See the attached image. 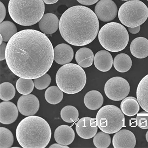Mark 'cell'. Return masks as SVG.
I'll use <instances>...</instances> for the list:
<instances>
[{"label":"cell","mask_w":148,"mask_h":148,"mask_svg":"<svg viewBox=\"0 0 148 148\" xmlns=\"http://www.w3.org/2000/svg\"><path fill=\"white\" fill-rule=\"evenodd\" d=\"M54 49L45 34L33 29L18 32L7 44L5 61L19 77L36 79L46 74L54 60Z\"/></svg>","instance_id":"cell-1"},{"label":"cell","mask_w":148,"mask_h":148,"mask_svg":"<svg viewBox=\"0 0 148 148\" xmlns=\"http://www.w3.org/2000/svg\"><path fill=\"white\" fill-rule=\"evenodd\" d=\"M99 23L91 9L75 5L67 9L59 20L60 33L68 43L84 46L92 42L99 32Z\"/></svg>","instance_id":"cell-2"},{"label":"cell","mask_w":148,"mask_h":148,"mask_svg":"<svg viewBox=\"0 0 148 148\" xmlns=\"http://www.w3.org/2000/svg\"><path fill=\"white\" fill-rule=\"evenodd\" d=\"M16 137L22 148H46L51 137V127L43 118L35 116H27L18 125Z\"/></svg>","instance_id":"cell-3"},{"label":"cell","mask_w":148,"mask_h":148,"mask_svg":"<svg viewBox=\"0 0 148 148\" xmlns=\"http://www.w3.org/2000/svg\"><path fill=\"white\" fill-rule=\"evenodd\" d=\"M9 13L14 21L20 25H33L44 16L43 0H10Z\"/></svg>","instance_id":"cell-4"},{"label":"cell","mask_w":148,"mask_h":148,"mask_svg":"<svg viewBox=\"0 0 148 148\" xmlns=\"http://www.w3.org/2000/svg\"><path fill=\"white\" fill-rule=\"evenodd\" d=\"M86 82L85 71L77 64H65L59 68L56 75L57 86L67 94L79 92L84 88Z\"/></svg>","instance_id":"cell-5"},{"label":"cell","mask_w":148,"mask_h":148,"mask_svg":"<svg viewBox=\"0 0 148 148\" xmlns=\"http://www.w3.org/2000/svg\"><path fill=\"white\" fill-rule=\"evenodd\" d=\"M100 44L106 50L119 52L126 47L129 35L126 29L121 24L110 22L103 26L98 32Z\"/></svg>","instance_id":"cell-6"},{"label":"cell","mask_w":148,"mask_h":148,"mask_svg":"<svg viewBox=\"0 0 148 148\" xmlns=\"http://www.w3.org/2000/svg\"><path fill=\"white\" fill-rule=\"evenodd\" d=\"M98 127L101 131L113 134L125 126V118L123 112L118 107L108 105L98 111L96 116Z\"/></svg>","instance_id":"cell-7"},{"label":"cell","mask_w":148,"mask_h":148,"mask_svg":"<svg viewBox=\"0 0 148 148\" xmlns=\"http://www.w3.org/2000/svg\"><path fill=\"white\" fill-rule=\"evenodd\" d=\"M118 16L121 23L126 27H137L148 18V7L139 0L128 1L120 7Z\"/></svg>","instance_id":"cell-8"},{"label":"cell","mask_w":148,"mask_h":148,"mask_svg":"<svg viewBox=\"0 0 148 148\" xmlns=\"http://www.w3.org/2000/svg\"><path fill=\"white\" fill-rule=\"evenodd\" d=\"M130 85L128 82L121 77H114L107 81L104 86L105 93L113 101L122 100L130 93Z\"/></svg>","instance_id":"cell-9"},{"label":"cell","mask_w":148,"mask_h":148,"mask_svg":"<svg viewBox=\"0 0 148 148\" xmlns=\"http://www.w3.org/2000/svg\"><path fill=\"white\" fill-rule=\"evenodd\" d=\"M98 18L103 22L114 20L118 14V8L112 0H100L94 9Z\"/></svg>","instance_id":"cell-10"},{"label":"cell","mask_w":148,"mask_h":148,"mask_svg":"<svg viewBox=\"0 0 148 148\" xmlns=\"http://www.w3.org/2000/svg\"><path fill=\"white\" fill-rule=\"evenodd\" d=\"M17 107L18 111L25 116H33L37 113L40 107L38 98L33 94L24 95L19 98Z\"/></svg>","instance_id":"cell-11"},{"label":"cell","mask_w":148,"mask_h":148,"mask_svg":"<svg viewBox=\"0 0 148 148\" xmlns=\"http://www.w3.org/2000/svg\"><path fill=\"white\" fill-rule=\"evenodd\" d=\"M76 130L77 135L84 139H91L96 134L98 126L96 119L84 117L77 121Z\"/></svg>","instance_id":"cell-12"},{"label":"cell","mask_w":148,"mask_h":148,"mask_svg":"<svg viewBox=\"0 0 148 148\" xmlns=\"http://www.w3.org/2000/svg\"><path fill=\"white\" fill-rule=\"evenodd\" d=\"M136 144L134 134L128 130H120L113 136V145L114 148H134Z\"/></svg>","instance_id":"cell-13"},{"label":"cell","mask_w":148,"mask_h":148,"mask_svg":"<svg viewBox=\"0 0 148 148\" xmlns=\"http://www.w3.org/2000/svg\"><path fill=\"white\" fill-rule=\"evenodd\" d=\"M18 108L14 103L4 101L0 103V122L4 125L14 123L18 116Z\"/></svg>","instance_id":"cell-14"},{"label":"cell","mask_w":148,"mask_h":148,"mask_svg":"<svg viewBox=\"0 0 148 148\" xmlns=\"http://www.w3.org/2000/svg\"><path fill=\"white\" fill-rule=\"evenodd\" d=\"M54 60L60 65L69 63L74 57V51L70 46L65 44H59L54 49Z\"/></svg>","instance_id":"cell-15"},{"label":"cell","mask_w":148,"mask_h":148,"mask_svg":"<svg viewBox=\"0 0 148 148\" xmlns=\"http://www.w3.org/2000/svg\"><path fill=\"white\" fill-rule=\"evenodd\" d=\"M54 136L57 143L68 146L74 141L75 134L71 127L67 125H62L56 129Z\"/></svg>","instance_id":"cell-16"},{"label":"cell","mask_w":148,"mask_h":148,"mask_svg":"<svg viewBox=\"0 0 148 148\" xmlns=\"http://www.w3.org/2000/svg\"><path fill=\"white\" fill-rule=\"evenodd\" d=\"M59 20L56 15L53 14H44L39 22V28L46 34H52L59 28Z\"/></svg>","instance_id":"cell-17"},{"label":"cell","mask_w":148,"mask_h":148,"mask_svg":"<svg viewBox=\"0 0 148 148\" xmlns=\"http://www.w3.org/2000/svg\"><path fill=\"white\" fill-rule=\"evenodd\" d=\"M94 64L98 70L103 72H108L112 67L113 57L108 51H99L94 56Z\"/></svg>","instance_id":"cell-18"},{"label":"cell","mask_w":148,"mask_h":148,"mask_svg":"<svg viewBox=\"0 0 148 148\" xmlns=\"http://www.w3.org/2000/svg\"><path fill=\"white\" fill-rule=\"evenodd\" d=\"M130 50L133 56L143 59L148 56V40L144 37H138L133 40L130 46Z\"/></svg>","instance_id":"cell-19"},{"label":"cell","mask_w":148,"mask_h":148,"mask_svg":"<svg viewBox=\"0 0 148 148\" xmlns=\"http://www.w3.org/2000/svg\"><path fill=\"white\" fill-rule=\"evenodd\" d=\"M136 96L140 107L148 113V74L139 83L137 88Z\"/></svg>","instance_id":"cell-20"},{"label":"cell","mask_w":148,"mask_h":148,"mask_svg":"<svg viewBox=\"0 0 148 148\" xmlns=\"http://www.w3.org/2000/svg\"><path fill=\"white\" fill-rule=\"evenodd\" d=\"M104 99L101 93L97 90L88 92L84 97V103L86 107L91 110L99 109L103 104Z\"/></svg>","instance_id":"cell-21"},{"label":"cell","mask_w":148,"mask_h":148,"mask_svg":"<svg viewBox=\"0 0 148 148\" xmlns=\"http://www.w3.org/2000/svg\"><path fill=\"white\" fill-rule=\"evenodd\" d=\"M93 52L90 49L83 47L76 52L75 58L79 65L83 68L89 67L92 65L94 60Z\"/></svg>","instance_id":"cell-22"},{"label":"cell","mask_w":148,"mask_h":148,"mask_svg":"<svg viewBox=\"0 0 148 148\" xmlns=\"http://www.w3.org/2000/svg\"><path fill=\"white\" fill-rule=\"evenodd\" d=\"M121 109L123 114L127 116H134L139 111V104L136 98L132 96L126 97L121 102Z\"/></svg>","instance_id":"cell-23"},{"label":"cell","mask_w":148,"mask_h":148,"mask_svg":"<svg viewBox=\"0 0 148 148\" xmlns=\"http://www.w3.org/2000/svg\"><path fill=\"white\" fill-rule=\"evenodd\" d=\"M113 64L116 71L121 73H125L129 71L132 64L130 56L125 53H120L114 57Z\"/></svg>","instance_id":"cell-24"},{"label":"cell","mask_w":148,"mask_h":148,"mask_svg":"<svg viewBox=\"0 0 148 148\" xmlns=\"http://www.w3.org/2000/svg\"><path fill=\"white\" fill-rule=\"evenodd\" d=\"M46 101L51 104H58L63 98V91L56 86H51L46 90L45 93Z\"/></svg>","instance_id":"cell-25"},{"label":"cell","mask_w":148,"mask_h":148,"mask_svg":"<svg viewBox=\"0 0 148 148\" xmlns=\"http://www.w3.org/2000/svg\"><path fill=\"white\" fill-rule=\"evenodd\" d=\"M17 32L15 24L10 21H5L0 24V33L5 42H9L12 37Z\"/></svg>","instance_id":"cell-26"},{"label":"cell","mask_w":148,"mask_h":148,"mask_svg":"<svg viewBox=\"0 0 148 148\" xmlns=\"http://www.w3.org/2000/svg\"><path fill=\"white\" fill-rule=\"evenodd\" d=\"M61 117L64 121L68 123H74L79 118V113L74 106H66L60 112Z\"/></svg>","instance_id":"cell-27"},{"label":"cell","mask_w":148,"mask_h":148,"mask_svg":"<svg viewBox=\"0 0 148 148\" xmlns=\"http://www.w3.org/2000/svg\"><path fill=\"white\" fill-rule=\"evenodd\" d=\"M35 84L32 79H26L20 77L16 83L17 91L22 95L30 94L34 89Z\"/></svg>","instance_id":"cell-28"},{"label":"cell","mask_w":148,"mask_h":148,"mask_svg":"<svg viewBox=\"0 0 148 148\" xmlns=\"http://www.w3.org/2000/svg\"><path fill=\"white\" fill-rule=\"evenodd\" d=\"M15 95V89L13 84L8 82L2 83L0 85V98L3 101L12 99Z\"/></svg>","instance_id":"cell-29"},{"label":"cell","mask_w":148,"mask_h":148,"mask_svg":"<svg viewBox=\"0 0 148 148\" xmlns=\"http://www.w3.org/2000/svg\"><path fill=\"white\" fill-rule=\"evenodd\" d=\"M14 138L12 132L8 128L0 127V148H10L13 145Z\"/></svg>","instance_id":"cell-30"},{"label":"cell","mask_w":148,"mask_h":148,"mask_svg":"<svg viewBox=\"0 0 148 148\" xmlns=\"http://www.w3.org/2000/svg\"><path fill=\"white\" fill-rule=\"evenodd\" d=\"M93 142L96 148H108L111 144V137L108 133L100 131L94 136Z\"/></svg>","instance_id":"cell-31"},{"label":"cell","mask_w":148,"mask_h":148,"mask_svg":"<svg viewBox=\"0 0 148 148\" xmlns=\"http://www.w3.org/2000/svg\"><path fill=\"white\" fill-rule=\"evenodd\" d=\"M51 79L49 74H45L44 75L34 79L35 87L37 89L43 90L47 88L51 84Z\"/></svg>","instance_id":"cell-32"},{"label":"cell","mask_w":148,"mask_h":148,"mask_svg":"<svg viewBox=\"0 0 148 148\" xmlns=\"http://www.w3.org/2000/svg\"><path fill=\"white\" fill-rule=\"evenodd\" d=\"M137 125L143 130L148 129V116L138 114L136 117Z\"/></svg>","instance_id":"cell-33"},{"label":"cell","mask_w":148,"mask_h":148,"mask_svg":"<svg viewBox=\"0 0 148 148\" xmlns=\"http://www.w3.org/2000/svg\"><path fill=\"white\" fill-rule=\"evenodd\" d=\"M7 44L5 42H3L1 45L0 47V60H3L5 59V50Z\"/></svg>","instance_id":"cell-34"},{"label":"cell","mask_w":148,"mask_h":148,"mask_svg":"<svg viewBox=\"0 0 148 148\" xmlns=\"http://www.w3.org/2000/svg\"><path fill=\"white\" fill-rule=\"evenodd\" d=\"M0 10H1L0 11L1 12H0V14H1L0 22H2L6 16V9L3 3H2L1 2H0Z\"/></svg>","instance_id":"cell-35"},{"label":"cell","mask_w":148,"mask_h":148,"mask_svg":"<svg viewBox=\"0 0 148 148\" xmlns=\"http://www.w3.org/2000/svg\"><path fill=\"white\" fill-rule=\"evenodd\" d=\"M79 3L85 5H91L96 3L99 0H77Z\"/></svg>","instance_id":"cell-36"},{"label":"cell","mask_w":148,"mask_h":148,"mask_svg":"<svg viewBox=\"0 0 148 148\" xmlns=\"http://www.w3.org/2000/svg\"><path fill=\"white\" fill-rule=\"evenodd\" d=\"M140 28V26L136 27H128V31L131 34H136L139 32Z\"/></svg>","instance_id":"cell-37"},{"label":"cell","mask_w":148,"mask_h":148,"mask_svg":"<svg viewBox=\"0 0 148 148\" xmlns=\"http://www.w3.org/2000/svg\"><path fill=\"white\" fill-rule=\"evenodd\" d=\"M50 148H69V147L65 146V145H61L60 144H53L52 145H51V146L49 147Z\"/></svg>","instance_id":"cell-38"},{"label":"cell","mask_w":148,"mask_h":148,"mask_svg":"<svg viewBox=\"0 0 148 148\" xmlns=\"http://www.w3.org/2000/svg\"><path fill=\"white\" fill-rule=\"evenodd\" d=\"M59 0H43L44 3L47 5H51L57 3Z\"/></svg>","instance_id":"cell-39"},{"label":"cell","mask_w":148,"mask_h":148,"mask_svg":"<svg viewBox=\"0 0 148 148\" xmlns=\"http://www.w3.org/2000/svg\"><path fill=\"white\" fill-rule=\"evenodd\" d=\"M0 38H1V40H0V43H1V45L3 43V37H2V36L1 35L0 36Z\"/></svg>","instance_id":"cell-40"},{"label":"cell","mask_w":148,"mask_h":148,"mask_svg":"<svg viewBox=\"0 0 148 148\" xmlns=\"http://www.w3.org/2000/svg\"><path fill=\"white\" fill-rule=\"evenodd\" d=\"M146 139L148 143V130L146 134Z\"/></svg>","instance_id":"cell-41"},{"label":"cell","mask_w":148,"mask_h":148,"mask_svg":"<svg viewBox=\"0 0 148 148\" xmlns=\"http://www.w3.org/2000/svg\"><path fill=\"white\" fill-rule=\"evenodd\" d=\"M121 1H128V0H121Z\"/></svg>","instance_id":"cell-42"},{"label":"cell","mask_w":148,"mask_h":148,"mask_svg":"<svg viewBox=\"0 0 148 148\" xmlns=\"http://www.w3.org/2000/svg\"><path fill=\"white\" fill-rule=\"evenodd\" d=\"M147 1H148V0H147Z\"/></svg>","instance_id":"cell-43"}]
</instances>
